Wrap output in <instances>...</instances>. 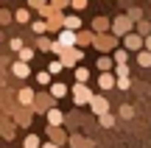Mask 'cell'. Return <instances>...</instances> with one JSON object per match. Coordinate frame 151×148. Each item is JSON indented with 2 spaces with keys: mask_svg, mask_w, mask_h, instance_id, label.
<instances>
[{
  "mask_svg": "<svg viewBox=\"0 0 151 148\" xmlns=\"http://www.w3.org/2000/svg\"><path fill=\"white\" fill-rule=\"evenodd\" d=\"M20 101H22V104H31V101H34V92H31V89H22V92H20Z\"/></svg>",
  "mask_w": 151,
  "mask_h": 148,
  "instance_id": "obj_5",
  "label": "cell"
},
{
  "mask_svg": "<svg viewBox=\"0 0 151 148\" xmlns=\"http://www.w3.org/2000/svg\"><path fill=\"white\" fill-rule=\"evenodd\" d=\"M115 31H118V34L129 31V20H126V17H120V20H115Z\"/></svg>",
  "mask_w": 151,
  "mask_h": 148,
  "instance_id": "obj_2",
  "label": "cell"
},
{
  "mask_svg": "<svg viewBox=\"0 0 151 148\" xmlns=\"http://www.w3.org/2000/svg\"><path fill=\"white\" fill-rule=\"evenodd\" d=\"M48 70H50V73H59V70H62V61H53V64H50Z\"/></svg>",
  "mask_w": 151,
  "mask_h": 148,
  "instance_id": "obj_11",
  "label": "cell"
},
{
  "mask_svg": "<svg viewBox=\"0 0 151 148\" xmlns=\"http://www.w3.org/2000/svg\"><path fill=\"white\" fill-rule=\"evenodd\" d=\"M50 92H53L56 98H62V95H67V87H65V84H53V89H50Z\"/></svg>",
  "mask_w": 151,
  "mask_h": 148,
  "instance_id": "obj_3",
  "label": "cell"
},
{
  "mask_svg": "<svg viewBox=\"0 0 151 148\" xmlns=\"http://www.w3.org/2000/svg\"><path fill=\"white\" fill-rule=\"evenodd\" d=\"M73 6H76V9H84V6H87V0H73Z\"/></svg>",
  "mask_w": 151,
  "mask_h": 148,
  "instance_id": "obj_12",
  "label": "cell"
},
{
  "mask_svg": "<svg viewBox=\"0 0 151 148\" xmlns=\"http://www.w3.org/2000/svg\"><path fill=\"white\" fill-rule=\"evenodd\" d=\"M31 56H34V53H31V50H28V48H22V50H20V59H22V61H28V59H31Z\"/></svg>",
  "mask_w": 151,
  "mask_h": 148,
  "instance_id": "obj_7",
  "label": "cell"
},
{
  "mask_svg": "<svg viewBox=\"0 0 151 148\" xmlns=\"http://www.w3.org/2000/svg\"><path fill=\"white\" fill-rule=\"evenodd\" d=\"M42 148H56V145H42Z\"/></svg>",
  "mask_w": 151,
  "mask_h": 148,
  "instance_id": "obj_13",
  "label": "cell"
},
{
  "mask_svg": "<svg viewBox=\"0 0 151 148\" xmlns=\"http://www.w3.org/2000/svg\"><path fill=\"white\" fill-rule=\"evenodd\" d=\"M37 145H39L37 137H28V140H25V148H37Z\"/></svg>",
  "mask_w": 151,
  "mask_h": 148,
  "instance_id": "obj_9",
  "label": "cell"
},
{
  "mask_svg": "<svg viewBox=\"0 0 151 148\" xmlns=\"http://www.w3.org/2000/svg\"><path fill=\"white\" fill-rule=\"evenodd\" d=\"M59 39H62V45H73V42H76V36H73V31H65V34H62Z\"/></svg>",
  "mask_w": 151,
  "mask_h": 148,
  "instance_id": "obj_4",
  "label": "cell"
},
{
  "mask_svg": "<svg viewBox=\"0 0 151 148\" xmlns=\"http://www.w3.org/2000/svg\"><path fill=\"white\" fill-rule=\"evenodd\" d=\"M11 70H14V76H20V78H25V76H28V64H25V61H17Z\"/></svg>",
  "mask_w": 151,
  "mask_h": 148,
  "instance_id": "obj_1",
  "label": "cell"
},
{
  "mask_svg": "<svg viewBox=\"0 0 151 148\" xmlns=\"http://www.w3.org/2000/svg\"><path fill=\"white\" fill-rule=\"evenodd\" d=\"M11 48H14V50H22V39H11Z\"/></svg>",
  "mask_w": 151,
  "mask_h": 148,
  "instance_id": "obj_10",
  "label": "cell"
},
{
  "mask_svg": "<svg viewBox=\"0 0 151 148\" xmlns=\"http://www.w3.org/2000/svg\"><path fill=\"white\" fill-rule=\"evenodd\" d=\"M78 25H81L78 17H70V20H67V28H70V31H73V28H78Z\"/></svg>",
  "mask_w": 151,
  "mask_h": 148,
  "instance_id": "obj_8",
  "label": "cell"
},
{
  "mask_svg": "<svg viewBox=\"0 0 151 148\" xmlns=\"http://www.w3.org/2000/svg\"><path fill=\"white\" fill-rule=\"evenodd\" d=\"M48 120L53 123V126H56V123H62V112H56V109H53V112L48 115Z\"/></svg>",
  "mask_w": 151,
  "mask_h": 148,
  "instance_id": "obj_6",
  "label": "cell"
}]
</instances>
